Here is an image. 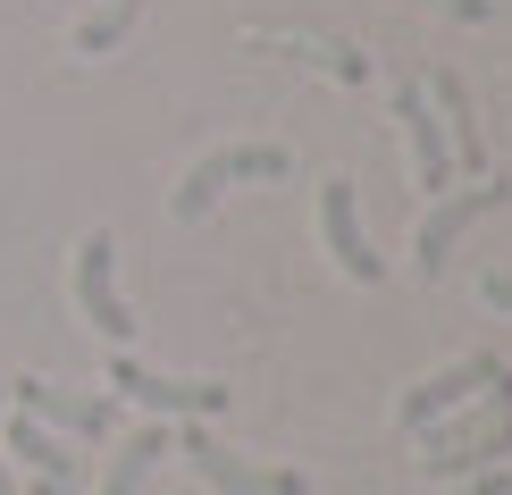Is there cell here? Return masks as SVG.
Returning a JSON list of instances; mask_svg holds the SVG:
<instances>
[{
	"instance_id": "17",
	"label": "cell",
	"mask_w": 512,
	"mask_h": 495,
	"mask_svg": "<svg viewBox=\"0 0 512 495\" xmlns=\"http://www.w3.org/2000/svg\"><path fill=\"white\" fill-rule=\"evenodd\" d=\"M26 495H76V487H59V479H26Z\"/></svg>"
},
{
	"instance_id": "9",
	"label": "cell",
	"mask_w": 512,
	"mask_h": 495,
	"mask_svg": "<svg viewBox=\"0 0 512 495\" xmlns=\"http://www.w3.org/2000/svg\"><path fill=\"white\" fill-rule=\"evenodd\" d=\"M0 395H9L26 420L68 428V437H110V428H118V403L110 395H68V386H51V378H9Z\"/></svg>"
},
{
	"instance_id": "7",
	"label": "cell",
	"mask_w": 512,
	"mask_h": 495,
	"mask_svg": "<svg viewBox=\"0 0 512 495\" xmlns=\"http://www.w3.org/2000/svg\"><path fill=\"white\" fill-rule=\"evenodd\" d=\"M76 311L93 319L118 353L135 344V311H126V294H118V244H110V227L76 235Z\"/></svg>"
},
{
	"instance_id": "12",
	"label": "cell",
	"mask_w": 512,
	"mask_h": 495,
	"mask_svg": "<svg viewBox=\"0 0 512 495\" xmlns=\"http://www.w3.org/2000/svg\"><path fill=\"white\" fill-rule=\"evenodd\" d=\"M0 454H17V462L34 470V479H59V487H76V470H84V462L68 454V445H59L42 420H26V412H17L9 428H0Z\"/></svg>"
},
{
	"instance_id": "10",
	"label": "cell",
	"mask_w": 512,
	"mask_h": 495,
	"mask_svg": "<svg viewBox=\"0 0 512 495\" xmlns=\"http://www.w3.org/2000/svg\"><path fill=\"white\" fill-rule=\"evenodd\" d=\"M395 126H403V143H412V185L437 193L454 185V143H445V126L429 118V93H420V84H395Z\"/></svg>"
},
{
	"instance_id": "2",
	"label": "cell",
	"mask_w": 512,
	"mask_h": 495,
	"mask_svg": "<svg viewBox=\"0 0 512 495\" xmlns=\"http://www.w3.org/2000/svg\"><path fill=\"white\" fill-rule=\"evenodd\" d=\"M277 177H294V152H286V143H227V152H210V160H194V168L177 177L168 219H210V202H219L227 185H277Z\"/></svg>"
},
{
	"instance_id": "11",
	"label": "cell",
	"mask_w": 512,
	"mask_h": 495,
	"mask_svg": "<svg viewBox=\"0 0 512 495\" xmlns=\"http://www.w3.org/2000/svg\"><path fill=\"white\" fill-rule=\"evenodd\" d=\"M420 93L437 101V126H445V143H454V168H479V160H487V143H479V110H471V93H462V76H454V68H437Z\"/></svg>"
},
{
	"instance_id": "3",
	"label": "cell",
	"mask_w": 512,
	"mask_h": 495,
	"mask_svg": "<svg viewBox=\"0 0 512 495\" xmlns=\"http://www.w3.org/2000/svg\"><path fill=\"white\" fill-rule=\"evenodd\" d=\"M512 202V177H487V185H445L429 210H420V227H412V269L420 277H437L445 261H454V244L471 235L487 210H504Z\"/></svg>"
},
{
	"instance_id": "14",
	"label": "cell",
	"mask_w": 512,
	"mask_h": 495,
	"mask_svg": "<svg viewBox=\"0 0 512 495\" xmlns=\"http://www.w3.org/2000/svg\"><path fill=\"white\" fill-rule=\"evenodd\" d=\"M135 17H143V0H110V9H93V17H84V26H76V51H84V59L118 51V42L135 34Z\"/></svg>"
},
{
	"instance_id": "6",
	"label": "cell",
	"mask_w": 512,
	"mask_h": 495,
	"mask_svg": "<svg viewBox=\"0 0 512 495\" xmlns=\"http://www.w3.org/2000/svg\"><path fill=\"white\" fill-rule=\"evenodd\" d=\"M496 378H504V361H496V353H462V361H445V370L412 378V386L395 395V428H403V437H420L429 420L462 412V403H471L479 386H496Z\"/></svg>"
},
{
	"instance_id": "8",
	"label": "cell",
	"mask_w": 512,
	"mask_h": 495,
	"mask_svg": "<svg viewBox=\"0 0 512 495\" xmlns=\"http://www.w3.org/2000/svg\"><path fill=\"white\" fill-rule=\"evenodd\" d=\"M319 244H328L336 277H353V286H378L387 261L370 252V235H361V202H353V177H319Z\"/></svg>"
},
{
	"instance_id": "1",
	"label": "cell",
	"mask_w": 512,
	"mask_h": 495,
	"mask_svg": "<svg viewBox=\"0 0 512 495\" xmlns=\"http://www.w3.org/2000/svg\"><path fill=\"white\" fill-rule=\"evenodd\" d=\"M504 454H512V370L496 378V395L479 386L462 412L420 428V470H429V479H471V470L504 462Z\"/></svg>"
},
{
	"instance_id": "16",
	"label": "cell",
	"mask_w": 512,
	"mask_h": 495,
	"mask_svg": "<svg viewBox=\"0 0 512 495\" xmlns=\"http://www.w3.org/2000/svg\"><path fill=\"white\" fill-rule=\"evenodd\" d=\"M479 303H487V311H512V269H487V277H479Z\"/></svg>"
},
{
	"instance_id": "4",
	"label": "cell",
	"mask_w": 512,
	"mask_h": 495,
	"mask_svg": "<svg viewBox=\"0 0 512 495\" xmlns=\"http://www.w3.org/2000/svg\"><path fill=\"white\" fill-rule=\"evenodd\" d=\"M177 454L194 462V479H202L210 495H311L303 470H261V462L227 454V445L210 437V420H185V428H177Z\"/></svg>"
},
{
	"instance_id": "5",
	"label": "cell",
	"mask_w": 512,
	"mask_h": 495,
	"mask_svg": "<svg viewBox=\"0 0 512 495\" xmlns=\"http://www.w3.org/2000/svg\"><path fill=\"white\" fill-rule=\"evenodd\" d=\"M110 386L126 403H143V412H160V420H219L227 412V378H168V370H152L135 353L110 361Z\"/></svg>"
},
{
	"instance_id": "15",
	"label": "cell",
	"mask_w": 512,
	"mask_h": 495,
	"mask_svg": "<svg viewBox=\"0 0 512 495\" xmlns=\"http://www.w3.org/2000/svg\"><path fill=\"white\" fill-rule=\"evenodd\" d=\"M454 495H512V470H504V462H487V470H471Z\"/></svg>"
},
{
	"instance_id": "18",
	"label": "cell",
	"mask_w": 512,
	"mask_h": 495,
	"mask_svg": "<svg viewBox=\"0 0 512 495\" xmlns=\"http://www.w3.org/2000/svg\"><path fill=\"white\" fill-rule=\"evenodd\" d=\"M0 403H9V395H0ZM0 495H17V479H9V454H0Z\"/></svg>"
},
{
	"instance_id": "13",
	"label": "cell",
	"mask_w": 512,
	"mask_h": 495,
	"mask_svg": "<svg viewBox=\"0 0 512 495\" xmlns=\"http://www.w3.org/2000/svg\"><path fill=\"white\" fill-rule=\"evenodd\" d=\"M160 454H177V437H168V420L152 428H135V437L110 454V470H101V495H143V479H152V462Z\"/></svg>"
}]
</instances>
